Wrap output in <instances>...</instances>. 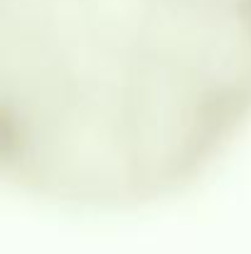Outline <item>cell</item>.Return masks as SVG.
Masks as SVG:
<instances>
[{"label":"cell","instance_id":"cell-1","mask_svg":"<svg viewBox=\"0 0 251 254\" xmlns=\"http://www.w3.org/2000/svg\"><path fill=\"white\" fill-rule=\"evenodd\" d=\"M251 121V0H0V168L126 210L190 188Z\"/></svg>","mask_w":251,"mask_h":254}]
</instances>
